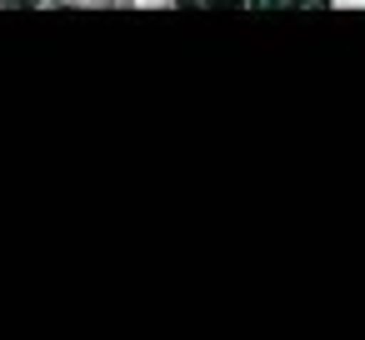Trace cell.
Here are the masks:
<instances>
[{"mask_svg":"<svg viewBox=\"0 0 365 340\" xmlns=\"http://www.w3.org/2000/svg\"><path fill=\"white\" fill-rule=\"evenodd\" d=\"M140 11H165V6H175V0H135Z\"/></svg>","mask_w":365,"mask_h":340,"instance_id":"cell-1","label":"cell"},{"mask_svg":"<svg viewBox=\"0 0 365 340\" xmlns=\"http://www.w3.org/2000/svg\"><path fill=\"white\" fill-rule=\"evenodd\" d=\"M340 11H365V0H335Z\"/></svg>","mask_w":365,"mask_h":340,"instance_id":"cell-2","label":"cell"},{"mask_svg":"<svg viewBox=\"0 0 365 340\" xmlns=\"http://www.w3.org/2000/svg\"><path fill=\"white\" fill-rule=\"evenodd\" d=\"M71 6H91L96 11V6H115V0H71Z\"/></svg>","mask_w":365,"mask_h":340,"instance_id":"cell-3","label":"cell"},{"mask_svg":"<svg viewBox=\"0 0 365 340\" xmlns=\"http://www.w3.org/2000/svg\"><path fill=\"white\" fill-rule=\"evenodd\" d=\"M0 6H6V0H0Z\"/></svg>","mask_w":365,"mask_h":340,"instance_id":"cell-4","label":"cell"}]
</instances>
